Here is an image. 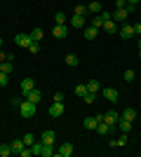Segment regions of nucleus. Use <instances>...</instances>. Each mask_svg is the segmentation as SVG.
Listing matches in <instances>:
<instances>
[{
	"label": "nucleus",
	"mask_w": 141,
	"mask_h": 157,
	"mask_svg": "<svg viewBox=\"0 0 141 157\" xmlns=\"http://www.w3.org/2000/svg\"><path fill=\"white\" fill-rule=\"evenodd\" d=\"M31 42H33V40H31V35H26V33H17V35H14V45L17 47H26L28 49Z\"/></svg>",
	"instance_id": "3"
},
{
	"label": "nucleus",
	"mask_w": 141,
	"mask_h": 157,
	"mask_svg": "<svg viewBox=\"0 0 141 157\" xmlns=\"http://www.w3.org/2000/svg\"><path fill=\"white\" fill-rule=\"evenodd\" d=\"M118 120H120V113H115V110L104 113V122L106 124H118Z\"/></svg>",
	"instance_id": "8"
},
{
	"label": "nucleus",
	"mask_w": 141,
	"mask_h": 157,
	"mask_svg": "<svg viewBox=\"0 0 141 157\" xmlns=\"http://www.w3.org/2000/svg\"><path fill=\"white\" fill-rule=\"evenodd\" d=\"M42 145H45V143H42V141H40V143L35 141V143L31 145V150H33V155H42Z\"/></svg>",
	"instance_id": "25"
},
{
	"label": "nucleus",
	"mask_w": 141,
	"mask_h": 157,
	"mask_svg": "<svg viewBox=\"0 0 141 157\" xmlns=\"http://www.w3.org/2000/svg\"><path fill=\"white\" fill-rule=\"evenodd\" d=\"M96 33H99V28L87 26V28H85V38H87V40H94V38H96Z\"/></svg>",
	"instance_id": "21"
},
{
	"label": "nucleus",
	"mask_w": 141,
	"mask_h": 157,
	"mask_svg": "<svg viewBox=\"0 0 141 157\" xmlns=\"http://www.w3.org/2000/svg\"><path fill=\"white\" fill-rule=\"evenodd\" d=\"M12 155V148H10V143H2L0 145V157H10Z\"/></svg>",
	"instance_id": "23"
},
{
	"label": "nucleus",
	"mask_w": 141,
	"mask_h": 157,
	"mask_svg": "<svg viewBox=\"0 0 141 157\" xmlns=\"http://www.w3.org/2000/svg\"><path fill=\"white\" fill-rule=\"evenodd\" d=\"M120 117H122V120H129V122H134V120H136V110H134V108H125V110L120 113Z\"/></svg>",
	"instance_id": "16"
},
{
	"label": "nucleus",
	"mask_w": 141,
	"mask_h": 157,
	"mask_svg": "<svg viewBox=\"0 0 141 157\" xmlns=\"http://www.w3.org/2000/svg\"><path fill=\"white\" fill-rule=\"evenodd\" d=\"M115 141H118V148H125V145H127V134H122V136L115 138Z\"/></svg>",
	"instance_id": "32"
},
{
	"label": "nucleus",
	"mask_w": 141,
	"mask_h": 157,
	"mask_svg": "<svg viewBox=\"0 0 141 157\" xmlns=\"http://www.w3.org/2000/svg\"><path fill=\"white\" fill-rule=\"evenodd\" d=\"M101 96L106 98V101H111V103H115V101L120 98V94H118V89H113V87H108V89H104V92H101Z\"/></svg>",
	"instance_id": "4"
},
{
	"label": "nucleus",
	"mask_w": 141,
	"mask_h": 157,
	"mask_svg": "<svg viewBox=\"0 0 141 157\" xmlns=\"http://www.w3.org/2000/svg\"><path fill=\"white\" fill-rule=\"evenodd\" d=\"M134 35H141V24H134Z\"/></svg>",
	"instance_id": "38"
},
{
	"label": "nucleus",
	"mask_w": 141,
	"mask_h": 157,
	"mask_svg": "<svg viewBox=\"0 0 141 157\" xmlns=\"http://www.w3.org/2000/svg\"><path fill=\"white\" fill-rule=\"evenodd\" d=\"M134 10V5H127V7H115V12L111 14L113 17V21H127V17H129V12Z\"/></svg>",
	"instance_id": "2"
},
{
	"label": "nucleus",
	"mask_w": 141,
	"mask_h": 157,
	"mask_svg": "<svg viewBox=\"0 0 141 157\" xmlns=\"http://www.w3.org/2000/svg\"><path fill=\"white\" fill-rule=\"evenodd\" d=\"M118 33H120V35H122L125 40H129L132 35H134V26H129V24H125L122 28H118Z\"/></svg>",
	"instance_id": "13"
},
{
	"label": "nucleus",
	"mask_w": 141,
	"mask_h": 157,
	"mask_svg": "<svg viewBox=\"0 0 141 157\" xmlns=\"http://www.w3.org/2000/svg\"><path fill=\"white\" fill-rule=\"evenodd\" d=\"M28 52H31V54H38V52H40V45H38V42L33 40V42L28 45Z\"/></svg>",
	"instance_id": "29"
},
{
	"label": "nucleus",
	"mask_w": 141,
	"mask_h": 157,
	"mask_svg": "<svg viewBox=\"0 0 141 157\" xmlns=\"http://www.w3.org/2000/svg\"><path fill=\"white\" fill-rule=\"evenodd\" d=\"M49 115H52V117H61V115H64V103L52 101V105H49Z\"/></svg>",
	"instance_id": "6"
},
{
	"label": "nucleus",
	"mask_w": 141,
	"mask_h": 157,
	"mask_svg": "<svg viewBox=\"0 0 141 157\" xmlns=\"http://www.w3.org/2000/svg\"><path fill=\"white\" fill-rule=\"evenodd\" d=\"M82 26H85V17L73 14V17H71V28H82Z\"/></svg>",
	"instance_id": "15"
},
{
	"label": "nucleus",
	"mask_w": 141,
	"mask_h": 157,
	"mask_svg": "<svg viewBox=\"0 0 141 157\" xmlns=\"http://www.w3.org/2000/svg\"><path fill=\"white\" fill-rule=\"evenodd\" d=\"M7 59H10V54H7V52H2V49H0V63H2V61H7Z\"/></svg>",
	"instance_id": "36"
},
{
	"label": "nucleus",
	"mask_w": 141,
	"mask_h": 157,
	"mask_svg": "<svg viewBox=\"0 0 141 157\" xmlns=\"http://www.w3.org/2000/svg\"><path fill=\"white\" fill-rule=\"evenodd\" d=\"M42 35H45V33H42V28H33V33H31V40L40 42V40H42Z\"/></svg>",
	"instance_id": "24"
},
{
	"label": "nucleus",
	"mask_w": 141,
	"mask_h": 157,
	"mask_svg": "<svg viewBox=\"0 0 141 157\" xmlns=\"http://www.w3.org/2000/svg\"><path fill=\"white\" fill-rule=\"evenodd\" d=\"M24 143H26V145H33V143H35L33 134H24Z\"/></svg>",
	"instance_id": "33"
},
{
	"label": "nucleus",
	"mask_w": 141,
	"mask_h": 157,
	"mask_svg": "<svg viewBox=\"0 0 141 157\" xmlns=\"http://www.w3.org/2000/svg\"><path fill=\"white\" fill-rule=\"evenodd\" d=\"M134 78H136V73H134V71H125V82H132Z\"/></svg>",
	"instance_id": "35"
},
{
	"label": "nucleus",
	"mask_w": 141,
	"mask_h": 157,
	"mask_svg": "<svg viewBox=\"0 0 141 157\" xmlns=\"http://www.w3.org/2000/svg\"><path fill=\"white\" fill-rule=\"evenodd\" d=\"M115 127H118L122 134H129V131H132V122H129V120H122V117L118 120V124H115Z\"/></svg>",
	"instance_id": "14"
},
{
	"label": "nucleus",
	"mask_w": 141,
	"mask_h": 157,
	"mask_svg": "<svg viewBox=\"0 0 141 157\" xmlns=\"http://www.w3.org/2000/svg\"><path fill=\"white\" fill-rule=\"evenodd\" d=\"M17 110L21 113V117H33L35 115V103H31L28 98H21V103H19Z\"/></svg>",
	"instance_id": "1"
},
{
	"label": "nucleus",
	"mask_w": 141,
	"mask_h": 157,
	"mask_svg": "<svg viewBox=\"0 0 141 157\" xmlns=\"http://www.w3.org/2000/svg\"><path fill=\"white\" fill-rule=\"evenodd\" d=\"M19 87H21V94H26V92H31V89H35V82H33V78H24Z\"/></svg>",
	"instance_id": "11"
},
{
	"label": "nucleus",
	"mask_w": 141,
	"mask_h": 157,
	"mask_svg": "<svg viewBox=\"0 0 141 157\" xmlns=\"http://www.w3.org/2000/svg\"><path fill=\"white\" fill-rule=\"evenodd\" d=\"M87 10H89V14H101V2L99 0H92L87 5Z\"/></svg>",
	"instance_id": "19"
},
{
	"label": "nucleus",
	"mask_w": 141,
	"mask_h": 157,
	"mask_svg": "<svg viewBox=\"0 0 141 157\" xmlns=\"http://www.w3.org/2000/svg\"><path fill=\"white\" fill-rule=\"evenodd\" d=\"M0 71H2V73H7V75H10V73L14 71V63H12V61H2V63H0Z\"/></svg>",
	"instance_id": "22"
},
{
	"label": "nucleus",
	"mask_w": 141,
	"mask_h": 157,
	"mask_svg": "<svg viewBox=\"0 0 141 157\" xmlns=\"http://www.w3.org/2000/svg\"><path fill=\"white\" fill-rule=\"evenodd\" d=\"M75 14H80V17H87V14H89L87 5H78V7H75Z\"/></svg>",
	"instance_id": "26"
},
{
	"label": "nucleus",
	"mask_w": 141,
	"mask_h": 157,
	"mask_svg": "<svg viewBox=\"0 0 141 157\" xmlns=\"http://www.w3.org/2000/svg\"><path fill=\"white\" fill-rule=\"evenodd\" d=\"M115 7H127V0H115Z\"/></svg>",
	"instance_id": "37"
},
{
	"label": "nucleus",
	"mask_w": 141,
	"mask_h": 157,
	"mask_svg": "<svg viewBox=\"0 0 141 157\" xmlns=\"http://www.w3.org/2000/svg\"><path fill=\"white\" fill-rule=\"evenodd\" d=\"M40 141H42V143H45V145H54V141H57V134H54L52 129H49V131H42Z\"/></svg>",
	"instance_id": "9"
},
{
	"label": "nucleus",
	"mask_w": 141,
	"mask_h": 157,
	"mask_svg": "<svg viewBox=\"0 0 141 157\" xmlns=\"http://www.w3.org/2000/svg\"><path fill=\"white\" fill-rule=\"evenodd\" d=\"M10 148H12V152H14V155H19V152L24 150V148H26V143H24V138H14L12 143H10Z\"/></svg>",
	"instance_id": "10"
},
{
	"label": "nucleus",
	"mask_w": 141,
	"mask_h": 157,
	"mask_svg": "<svg viewBox=\"0 0 141 157\" xmlns=\"http://www.w3.org/2000/svg\"><path fill=\"white\" fill-rule=\"evenodd\" d=\"M54 24H66V14L57 12V14H54Z\"/></svg>",
	"instance_id": "28"
},
{
	"label": "nucleus",
	"mask_w": 141,
	"mask_h": 157,
	"mask_svg": "<svg viewBox=\"0 0 141 157\" xmlns=\"http://www.w3.org/2000/svg\"><path fill=\"white\" fill-rule=\"evenodd\" d=\"M64 63H66V66H71V68H75V66L80 63V59H78L75 54H66V56H64Z\"/></svg>",
	"instance_id": "18"
},
{
	"label": "nucleus",
	"mask_w": 141,
	"mask_h": 157,
	"mask_svg": "<svg viewBox=\"0 0 141 157\" xmlns=\"http://www.w3.org/2000/svg\"><path fill=\"white\" fill-rule=\"evenodd\" d=\"M66 35H68V26L66 24H57V26H54L52 38H66Z\"/></svg>",
	"instance_id": "7"
},
{
	"label": "nucleus",
	"mask_w": 141,
	"mask_h": 157,
	"mask_svg": "<svg viewBox=\"0 0 141 157\" xmlns=\"http://www.w3.org/2000/svg\"><path fill=\"white\" fill-rule=\"evenodd\" d=\"M24 98H28V101H31V103H40V98H42V94H40V89H38V87H35V89H31V92H26L24 94Z\"/></svg>",
	"instance_id": "5"
},
{
	"label": "nucleus",
	"mask_w": 141,
	"mask_h": 157,
	"mask_svg": "<svg viewBox=\"0 0 141 157\" xmlns=\"http://www.w3.org/2000/svg\"><path fill=\"white\" fill-rule=\"evenodd\" d=\"M0 49H2V38H0Z\"/></svg>",
	"instance_id": "41"
},
{
	"label": "nucleus",
	"mask_w": 141,
	"mask_h": 157,
	"mask_svg": "<svg viewBox=\"0 0 141 157\" xmlns=\"http://www.w3.org/2000/svg\"><path fill=\"white\" fill-rule=\"evenodd\" d=\"M54 155V145H42V157H52Z\"/></svg>",
	"instance_id": "27"
},
{
	"label": "nucleus",
	"mask_w": 141,
	"mask_h": 157,
	"mask_svg": "<svg viewBox=\"0 0 141 157\" xmlns=\"http://www.w3.org/2000/svg\"><path fill=\"white\" fill-rule=\"evenodd\" d=\"M139 59H141V38H139Z\"/></svg>",
	"instance_id": "39"
},
{
	"label": "nucleus",
	"mask_w": 141,
	"mask_h": 157,
	"mask_svg": "<svg viewBox=\"0 0 141 157\" xmlns=\"http://www.w3.org/2000/svg\"><path fill=\"white\" fill-rule=\"evenodd\" d=\"M136 2H139V0H129V5H136Z\"/></svg>",
	"instance_id": "40"
},
{
	"label": "nucleus",
	"mask_w": 141,
	"mask_h": 157,
	"mask_svg": "<svg viewBox=\"0 0 141 157\" xmlns=\"http://www.w3.org/2000/svg\"><path fill=\"white\" fill-rule=\"evenodd\" d=\"M94 98H96V94L87 92V94H85V96H82V101H85V103H94Z\"/></svg>",
	"instance_id": "31"
},
{
	"label": "nucleus",
	"mask_w": 141,
	"mask_h": 157,
	"mask_svg": "<svg viewBox=\"0 0 141 157\" xmlns=\"http://www.w3.org/2000/svg\"><path fill=\"white\" fill-rule=\"evenodd\" d=\"M101 28H104V31H106L108 35H111V33H118V26H115V21H113V19H106Z\"/></svg>",
	"instance_id": "17"
},
{
	"label": "nucleus",
	"mask_w": 141,
	"mask_h": 157,
	"mask_svg": "<svg viewBox=\"0 0 141 157\" xmlns=\"http://www.w3.org/2000/svg\"><path fill=\"white\" fill-rule=\"evenodd\" d=\"M75 94H78V96H85V94H87V85H78L75 87Z\"/></svg>",
	"instance_id": "30"
},
{
	"label": "nucleus",
	"mask_w": 141,
	"mask_h": 157,
	"mask_svg": "<svg viewBox=\"0 0 141 157\" xmlns=\"http://www.w3.org/2000/svg\"><path fill=\"white\" fill-rule=\"evenodd\" d=\"M52 101H59V103H64V101H66V94H61V92H57L52 96Z\"/></svg>",
	"instance_id": "34"
},
{
	"label": "nucleus",
	"mask_w": 141,
	"mask_h": 157,
	"mask_svg": "<svg viewBox=\"0 0 141 157\" xmlns=\"http://www.w3.org/2000/svg\"><path fill=\"white\" fill-rule=\"evenodd\" d=\"M87 92H92V94L101 92V85H99V80H89V82H87Z\"/></svg>",
	"instance_id": "20"
},
{
	"label": "nucleus",
	"mask_w": 141,
	"mask_h": 157,
	"mask_svg": "<svg viewBox=\"0 0 141 157\" xmlns=\"http://www.w3.org/2000/svg\"><path fill=\"white\" fill-rule=\"evenodd\" d=\"M57 155H59V157H71V155H73V145H71V143H64V145H59Z\"/></svg>",
	"instance_id": "12"
}]
</instances>
